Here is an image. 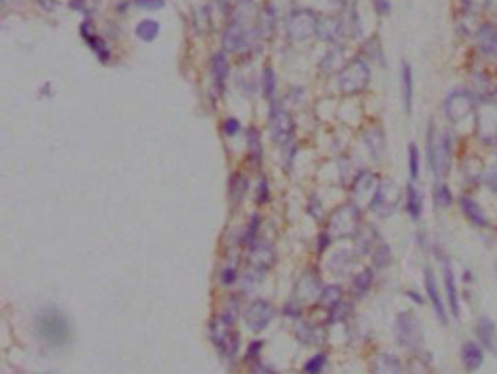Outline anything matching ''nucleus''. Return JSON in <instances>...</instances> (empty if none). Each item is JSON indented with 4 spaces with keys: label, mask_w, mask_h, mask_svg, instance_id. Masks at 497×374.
<instances>
[{
    "label": "nucleus",
    "mask_w": 497,
    "mask_h": 374,
    "mask_svg": "<svg viewBox=\"0 0 497 374\" xmlns=\"http://www.w3.org/2000/svg\"><path fill=\"white\" fill-rule=\"evenodd\" d=\"M490 54H493L496 58H497V40H496V44H494V47H493V50H491V53Z\"/></svg>",
    "instance_id": "nucleus-60"
},
{
    "label": "nucleus",
    "mask_w": 497,
    "mask_h": 374,
    "mask_svg": "<svg viewBox=\"0 0 497 374\" xmlns=\"http://www.w3.org/2000/svg\"><path fill=\"white\" fill-rule=\"evenodd\" d=\"M235 277H237V274H235V270H225L222 274V281L225 283L226 285H231L233 281H235Z\"/></svg>",
    "instance_id": "nucleus-55"
},
{
    "label": "nucleus",
    "mask_w": 497,
    "mask_h": 374,
    "mask_svg": "<svg viewBox=\"0 0 497 374\" xmlns=\"http://www.w3.org/2000/svg\"><path fill=\"white\" fill-rule=\"evenodd\" d=\"M317 34L324 41L337 43L344 35V22L337 18L322 19V21H319Z\"/></svg>",
    "instance_id": "nucleus-17"
},
{
    "label": "nucleus",
    "mask_w": 497,
    "mask_h": 374,
    "mask_svg": "<svg viewBox=\"0 0 497 374\" xmlns=\"http://www.w3.org/2000/svg\"><path fill=\"white\" fill-rule=\"evenodd\" d=\"M363 142L375 162H381L387 152V139L381 129H369L363 134Z\"/></svg>",
    "instance_id": "nucleus-16"
},
{
    "label": "nucleus",
    "mask_w": 497,
    "mask_h": 374,
    "mask_svg": "<svg viewBox=\"0 0 497 374\" xmlns=\"http://www.w3.org/2000/svg\"><path fill=\"white\" fill-rule=\"evenodd\" d=\"M374 261H375V264H377L378 267H383V265L390 264L391 255H390V251H388V246H387V245H381V246L377 248L375 255H374Z\"/></svg>",
    "instance_id": "nucleus-48"
},
{
    "label": "nucleus",
    "mask_w": 497,
    "mask_h": 374,
    "mask_svg": "<svg viewBox=\"0 0 497 374\" xmlns=\"http://www.w3.org/2000/svg\"><path fill=\"white\" fill-rule=\"evenodd\" d=\"M341 296H343V290L341 287L339 285H330L327 287V289H324V292H322L319 294V305L322 307L326 309H332L337 306L341 300Z\"/></svg>",
    "instance_id": "nucleus-33"
},
{
    "label": "nucleus",
    "mask_w": 497,
    "mask_h": 374,
    "mask_svg": "<svg viewBox=\"0 0 497 374\" xmlns=\"http://www.w3.org/2000/svg\"><path fill=\"white\" fill-rule=\"evenodd\" d=\"M134 5L146 10H159L165 6V0H134Z\"/></svg>",
    "instance_id": "nucleus-50"
},
{
    "label": "nucleus",
    "mask_w": 497,
    "mask_h": 374,
    "mask_svg": "<svg viewBox=\"0 0 497 374\" xmlns=\"http://www.w3.org/2000/svg\"><path fill=\"white\" fill-rule=\"evenodd\" d=\"M343 61V50L341 48H334L326 56L324 61H322V69L332 72L335 67H340Z\"/></svg>",
    "instance_id": "nucleus-42"
},
{
    "label": "nucleus",
    "mask_w": 497,
    "mask_h": 374,
    "mask_svg": "<svg viewBox=\"0 0 497 374\" xmlns=\"http://www.w3.org/2000/svg\"><path fill=\"white\" fill-rule=\"evenodd\" d=\"M372 281H374V274H372V271L369 268H365L362 272L357 274V276L353 280V292H355V294L359 296V297L365 296L370 289Z\"/></svg>",
    "instance_id": "nucleus-35"
},
{
    "label": "nucleus",
    "mask_w": 497,
    "mask_h": 374,
    "mask_svg": "<svg viewBox=\"0 0 497 374\" xmlns=\"http://www.w3.org/2000/svg\"><path fill=\"white\" fill-rule=\"evenodd\" d=\"M476 38H477V45L480 47L481 52L490 54L497 40V27H494L491 23L481 25L476 32Z\"/></svg>",
    "instance_id": "nucleus-24"
},
{
    "label": "nucleus",
    "mask_w": 497,
    "mask_h": 374,
    "mask_svg": "<svg viewBox=\"0 0 497 374\" xmlns=\"http://www.w3.org/2000/svg\"><path fill=\"white\" fill-rule=\"evenodd\" d=\"M484 168H483V164L481 160L478 157H469L467 159L465 162V175L469 181H476L478 178H481L484 175Z\"/></svg>",
    "instance_id": "nucleus-41"
},
{
    "label": "nucleus",
    "mask_w": 497,
    "mask_h": 374,
    "mask_svg": "<svg viewBox=\"0 0 497 374\" xmlns=\"http://www.w3.org/2000/svg\"><path fill=\"white\" fill-rule=\"evenodd\" d=\"M363 53L369 60H374L375 63L385 66V57H383V52H382L381 40L378 38V36H372V38H369L365 43Z\"/></svg>",
    "instance_id": "nucleus-34"
},
{
    "label": "nucleus",
    "mask_w": 497,
    "mask_h": 374,
    "mask_svg": "<svg viewBox=\"0 0 497 374\" xmlns=\"http://www.w3.org/2000/svg\"><path fill=\"white\" fill-rule=\"evenodd\" d=\"M238 130H240V122H238L237 120L231 118V120H228V121L225 122V131H226L229 135H233Z\"/></svg>",
    "instance_id": "nucleus-54"
},
{
    "label": "nucleus",
    "mask_w": 497,
    "mask_h": 374,
    "mask_svg": "<svg viewBox=\"0 0 497 374\" xmlns=\"http://www.w3.org/2000/svg\"><path fill=\"white\" fill-rule=\"evenodd\" d=\"M374 8L378 15H381V16L388 15V14H391V9H392L391 0H374Z\"/></svg>",
    "instance_id": "nucleus-52"
},
{
    "label": "nucleus",
    "mask_w": 497,
    "mask_h": 374,
    "mask_svg": "<svg viewBox=\"0 0 497 374\" xmlns=\"http://www.w3.org/2000/svg\"><path fill=\"white\" fill-rule=\"evenodd\" d=\"M319 19L315 12L309 9H297L289 15L286 30L293 41H306L318 32Z\"/></svg>",
    "instance_id": "nucleus-10"
},
{
    "label": "nucleus",
    "mask_w": 497,
    "mask_h": 374,
    "mask_svg": "<svg viewBox=\"0 0 497 374\" xmlns=\"http://www.w3.org/2000/svg\"><path fill=\"white\" fill-rule=\"evenodd\" d=\"M433 198H434V204H436V207L439 208H446L452 204L451 190L445 184H438L434 186Z\"/></svg>",
    "instance_id": "nucleus-37"
},
{
    "label": "nucleus",
    "mask_w": 497,
    "mask_h": 374,
    "mask_svg": "<svg viewBox=\"0 0 497 374\" xmlns=\"http://www.w3.org/2000/svg\"><path fill=\"white\" fill-rule=\"evenodd\" d=\"M81 34L85 38V41L88 43V45L94 50V52L96 53V56L101 58V60H108L109 57V52H108V47L105 44V41L101 38V36H98L95 34V31H92L91 28V23H83L81 27Z\"/></svg>",
    "instance_id": "nucleus-21"
},
{
    "label": "nucleus",
    "mask_w": 497,
    "mask_h": 374,
    "mask_svg": "<svg viewBox=\"0 0 497 374\" xmlns=\"http://www.w3.org/2000/svg\"><path fill=\"white\" fill-rule=\"evenodd\" d=\"M425 287H426V293H427V296L430 298L434 311H436L438 318L445 323L446 322V310H445L443 303H442V298H441L438 285H436V280H434V276H433V272H432L430 268H427L425 271Z\"/></svg>",
    "instance_id": "nucleus-18"
},
{
    "label": "nucleus",
    "mask_w": 497,
    "mask_h": 374,
    "mask_svg": "<svg viewBox=\"0 0 497 374\" xmlns=\"http://www.w3.org/2000/svg\"><path fill=\"white\" fill-rule=\"evenodd\" d=\"M246 188H248V181L245 177L242 175H237L232 179L231 184V198L232 203L240 204L242 201L244 195L246 194Z\"/></svg>",
    "instance_id": "nucleus-36"
},
{
    "label": "nucleus",
    "mask_w": 497,
    "mask_h": 374,
    "mask_svg": "<svg viewBox=\"0 0 497 374\" xmlns=\"http://www.w3.org/2000/svg\"><path fill=\"white\" fill-rule=\"evenodd\" d=\"M459 206H461L465 217L471 223L476 224L477 228H486L487 226L489 220L486 217V213H484V210L478 206L477 201H474L473 198L463 197L461 201H459Z\"/></svg>",
    "instance_id": "nucleus-19"
},
{
    "label": "nucleus",
    "mask_w": 497,
    "mask_h": 374,
    "mask_svg": "<svg viewBox=\"0 0 497 374\" xmlns=\"http://www.w3.org/2000/svg\"><path fill=\"white\" fill-rule=\"evenodd\" d=\"M407 211L413 220H417L423 211V198L413 184L407 186Z\"/></svg>",
    "instance_id": "nucleus-28"
},
{
    "label": "nucleus",
    "mask_w": 497,
    "mask_h": 374,
    "mask_svg": "<svg viewBox=\"0 0 497 374\" xmlns=\"http://www.w3.org/2000/svg\"><path fill=\"white\" fill-rule=\"evenodd\" d=\"M245 323L253 332L266 329L275 318V307L266 300H255L245 310Z\"/></svg>",
    "instance_id": "nucleus-13"
},
{
    "label": "nucleus",
    "mask_w": 497,
    "mask_h": 374,
    "mask_svg": "<svg viewBox=\"0 0 497 374\" xmlns=\"http://www.w3.org/2000/svg\"><path fill=\"white\" fill-rule=\"evenodd\" d=\"M355 265V258L350 252H339L331 258L330 268L335 276H346Z\"/></svg>",
    "instance_id": "nucleus-30"
},
{
    "label": "nucleus",
    "mask_w": 497,
    "mask_h": 374,
    "mask_svg": "<svg viewBox=\"0 0 497 374\" xmlns=\"http://www.w3.org/2000/svg\"><path fill=\"white\" fill-rule=\"evenodd\" d=\"M35 329L40 338L52 346H65L72 338L67 319L60 310L47 307L35 319Z\"/></svg>",
    "instance_id": "nucleus-2"
},
{
    "label": "nucleus",
    "mask_w": 497,
    "mask_h": 374,
    "mask_svg": "<svg viewBox=\"0 0 497 374\" xmlns=\"http://www.w3.org/2000/svg\"><path fill=\"white\" fill-rule=\"evenodd\" d=\"M258 224H260V220L257 216H254L250 221V224H248V229L244 234V242L246 245L253 246L255 243V238H257V233H258Z\"/></svg>",
    "instance_id": "nucleus-47"
},
{
    "label": "nucleus",
    "mask_w": 497,
    "mask_h": 374,
    "mask_svg": "<svg viewBox=\"0 0 497 374\" xmlns=\"http://www.w3.org/2000/svg\"><path fill=\"white\" fill-rule=\"evenodd\" d=\"M463 361L468 370H477L483 364L484 354L476 342H465L463 346Z\"/></svg>",
    "instance_id": "nucleus-26"
},
{
    "label": "nucleus",
    "mask_w": 497,
    "mask_h": 374,
    "mask_svg": "<svg viewBox=\"0 0 497 374\" xmlns=\"http://www.w3.org/2000/svg\"><path fill=\"white\" fill-rule=\"evenodd\" d=\"M246 143L248 151H250L251 157L258 162L261 159V142H260V133L255 129H250L246 134Z\"/></svg>",
    "instance_id": "nucleus-40"
},
{
    "label": "nucleus",
    "mask_w": 497,
    "mask_h": 374,
    "mask_svg": "<svg viewBox=\"0 0 497 374\" xmlns=\"http://www.w3.org/2000/svg\"><path fill=\"white\" fill-rule=\"evenodd\" d=\"M263 88L267 96H271L276 91V74L271 69H266L263 74Z\"/></svg>",
    "instance_id": "nucleus-45"
},
{
    "label": "nucleus",
    "mask_w": 497,
    "mask_h": 374,
    "mask_svg": "<svg viewBox=\"0 0 497 374\" xmlns=\"http://www.w3.org/2000/svg\"><path fill=\"white\" fill-rule=\"evenodd\" d=\"M476 135L486 144H497V101L477 102L476 107Z\"/></svg>",
    "instance_id": "nucleus-8"
},
{
    "label": "nucleus",
    "mask_w": 497,
    "mask_h": 374,
    "mask_svg": "<svg viewBox=\"0 0 497 374\" xmlns=\"http://www.w3.org/2000/svg\"><path fill=\"white\" fill-rule=\"evenodd\" d=\"M297 297L302 298V300H313L315 296L319 293V280L317 278L315 274L308 272L302 277V280L297 284L296 289Z\"/></svg>",
    "instance_id": "nucleus-23"
},
{
    "label": "nucleus",
    "mask_w": 497,
    "mask_h": 374,
    "mask_svg": "<svg viewBox=\"0 0 497 374\" xmlns=\"http://www.w3.org/2000/svg\"><path fill=\"white\" fill-rule=\"evenodd\" d=\"M490 0H461V5L468 15H477L483 9H487Z\"/></svg>",
    "instance_id": "nucleus-44"
},
{
    "label": "nucleus",
    "mask_w": 497,
    "mask_h": 374,
    "mask_svg": "<svg viewBox=\"0 0 497 374\" xmlns=\"http://www.w3.org/2000/svg\"><path fill=\"white\" fill-rule=\"evenodd\" d=\"M477 335L480 341L486 345L489 350H494L496 344V327L489 318H481L477 323Z\"/></svg>",
    "instance_id": "nucleus-29"
},
{
    "label": "nucleus",
    "mask_w": 497,
    "mask_h": 374,
    "mask_svg": "<svg viewBox=\"0 0 497 374\" xmlns=\"http://www.w3.org/2000/svg\"><path fill=\"white\" fill-rule=\"evenodd\" d=\"M413 96H414V82H413V69L408 61L401 63V98L405 114L410 116L413 109Z\"/></svg>",
    "instance_id": "nucleus-15"
},
{
    "label": "nucleus",
    "mask_w": 497,
    "mask_h": 374,
    "mask_svg": "<svg viewBox=\"0 0 497 374\" xmlns=\"http://www.w3.org/2000/svg\"><path fill=\"white\" fill-rule=\"evenodd\" d=\"M484 182H486L491 192L497 194V165H493L486 173H484Z\"/></svg>",
    "instance_id": "nucleus-49"
},
{
    "label": "nucleus",
    "mask_w": 497,
    "mask_h": 374,
    "mask_svg": "<svg viewBox=\"0 0 497 374\" xmlns=\"http://www.w3.org/2000/svg\"><path fill=\"white\" fill-rule=\"evenodd\" d=\"M350 311H352V305H349V303H341V302H340L337 306L331 309V316H330V319H331V322L343 320V319H346L347 316L350 315Z\"/></svg>",
    "instance_id": "nucleus-46"
},
{
    "label": "nucleus",
    "mask_w": 497,
    "mask_h": 374,
    "mask_svg": "<svg viewBox=\"0 0 497 374\" xmlns=\"http://www.w3.org/2000/svg\"><path fill=\"white\" fill-rule=\"evenodd\" d=\"M210 338L223 357L232 358L237 355L240 348V336L235 329L231 316L220 315L212 320L210 325Z\"/></svg>",
    "instance_id": "nucleus-5"
},
{
    "label": "nucleus",
    "mask_w": 497,
    "mask_h": 374,
    "mask_svg": "<svg viewBox=\"0 0 497 374\" xmlns=\"http://www.w3.org/2000/svg\"><path fill=\"white\" fill-rule=\"evenodd\" d=\"M253 374H276L275 370H271L263 364H257L254 368H253Z\"/></svg>",
    "instance_id": "nucleus-57"
},
{
    "label": "nucleus",
    "mask_w": 497,
    "mask_h": 374,
    "mask_svg": "<svg viewBox=\"0 0 497 374\" xmlns=\"http://www.w3.org/2000/svg\"><path fill=\"white\" fill-rule=\"evenodd\" d=\"M374 374H403L400 360L391 354H379L374 361Z\"/></svg>",
    "instance_id": "nucleus-22"
},
{
    "label": "nucleus",
    "mask_w": 497,
    "mask_h": 374,
    "mask_svg": "<svg viewBox=\"0 0 497 374\" xmlns=\"http://www.w3.org/2000/svg\"><path fill=\"white\" fill-rule=\"evenodd\" d=\"M487 9H489V12H490L491 15L497 16V0H490Z\"/></svg>",
    "instance_id": "nucleus-59"
},
{
    "label": "nucleus",
    "mask_w": 497,
    "mask_h": 374,
    "mask_svg": "<svg viewBox=\"0 0 497 374\" xmlns=\"http://www.w3.org/2000/svg\"><path fill=\"white\" fill-rule=\"evenodd\" d=\"M378 178L374 175L372 172L363 170L360 172L359 175L355 179V185H353V194L356 198H363L368 194H370L374 197L377 188H378Z\"/></svg>",
    "instance_id": "nucleus-20"
},
{
    "label": "nucleus",
    "mask_w": 497,
    "mask_h": 374,
    "mask_svg": "<svg viewBox=\"0 0 497 374\" xmlns=\"http://www.w3.org/2000/svg\"><path fill=\"white\" fill-rule=\"evenodd\" d=\"M401 188L391 179H383L378 184V188L370 199V210L378 217H390L395 213L401 203Z\"/></svg>",
    "instance_id": "nucleus-7"
},
{
    "label": "nucleus",
    "mask_w": 497,
    "mask_h": 374,
    "mask_svg": "<svg viewBox=\"0 0 497 374\" xmlns=\"http://www.w3.org/2000/svg\"><path fill=\"white\" fill-rule=\"evenodd\" d=\"M270 126L273 139L280 146L290 144L293 139V120L282 107L273 104L270 109Z\"/></svg>",
    "instance_id": "nucleus-12"
},
{
    "label": "nucleus",
    "mask_w": 497,
    "mask_h": 374,
    "mask_svg": "<svg viewBox=\"0 0 497 374\" xmlns=\"http://www.w3.org/2000/svg\"><path fill=\"white\" fill-rule=\"evenodd\" d=\"M275 263V249L267 242H260L253 246L250 264L255 271H266Z\"/></svg>",
    "instance_id": "nucleus-14"
},
{
    "label": "nucleus",
    "mask_w": 497,
    "mask_h": 374,
    "mask_svg": "<svg viewBox=\"0 0 497 374\" xmlns=\"http://www.w3.org/2000/svg\"><path fill=\"white\" fill-rule=\"evenodd\" d=\"M427 156L432 170L436 177H446L451 170V137L448 133H441L433 122L427 129Z\"/></svg>",
    "instance_id": "nucleus-3"
},
{
    "label": "nucleus",
    "mask_w": 497,
    "mask_h": 374,
    "mask_svg": "<svg viewBox=\"0 0 497 374\" xmlns=\"http://www.w3.org/2000/svg\"><path fill=\"white\" fill-rule=\"evenodd\" d=\"M378 239V233L377 230L372 226H365L363 229H360L356 234V242H357V249L362 254H368L374 243Z\"/></svg>",
    "instance_id": "nucleus-31"
},
{
    "label": "nucleus",
    "mask_w": 497,
    "mask_h": 374,
    "mask_svg": "<svg viewBox=\"0 0 497 374\" xmlns=\"http://www.w3.org/2000/svg\"><path fill=\"white\" fill-rule=\"evenodd\" d=\"M253 15V0H241L237 9H235V16L228 25V28L223 34V47L228 52L237 53L251 44L253 40H258L257 34V22L255 27H245V23Z\"/></svg>",
    "instance_id": "nucleus-1"
},
{
    "label": "nucleus",
    "mask_w": 497,
    "mask_h": 374,
    "mask_svg": "<svg viewBox=\"0 0 497 374\" xmlns=\"http://www.w3.org/2000/svg\"><path fill=\"white\" fill-rule=\"evenodd\" d=\"M229 73V63L223 53H218L213 56L212 58V74L215 83L218 85V88L222 89L223 85H225V80L228 78Z\"/></svg>",
    "instance_id": "nucleus-27"
},
{
    "label": "nucleus",
    "mask_w": 497,
    "mask_h": 374,
    "mask_svg": "<svg viewBox=\"0 0 497 374\" xmlns=\"http://www.w3.org/2000/svg\"><path fill=\"white\" fill-rule=\"evenodd\" d=\"M443 277H445V287H446V294H448L450 306H451V309H452L454 316L458 318V315H459L458 292H456L455 277H454V272H452V270H451L450 263H445V267H443Z\"/></svg>",
    "instance_id": "nucleus-25"
},
{
    "label": "nucleus",
    "mask_w": 497,
    "mask_h": 374,
    "mask_svg": "<svg viewBox=\"0 0 497 374\" xmlns=\"http://www.w3.org/2000/svg\"><path fill=\"white\" fill-rule=\"evenodd\" d=\"M297 335H299L301 341H304L306 344H319L322 340H324V333H322V329L315 328V327H309V325H304L299 331H297Z\"/></svg>",
    "instance_id": "nucleus-38"
},
{
    "label": "nucleus",
    "mask_w": 497,
    "mask_h": 374,
    "mask_svg": "<svg viewBox=\"0 0 497 374\" xmlns=\"http://www.w3.org/2000/svg\"><path fill=\"white\" fill-rule=\"evenodd\" d=\"M261 350V341H255L250 348H248V357L255 358Z\"/></svg>",
    "instance_id": "nucleus-56"
},
{
    "label": "nucleus",
    "mask_w": 497,
    "mask_h": 374,
    "mask_svg": "<svg viewBox=\"0 0 497 374\" xmlns=\"http://www.w3.org/2000/svg\"><path fill=\"white\" fill-rule=\"evenodd\" d=\"M260 201H264V199L267 198V195H268V188H267V185H266V181H263V182H261V185H260Z\"/></svg>",
    "instance_id": "nucleus-58"
},
{
    "label": "nucleus",
    "mask_w": 497,
    "mask_h": 374,
    "mask_svg": "<svg viewBox=\"0 0 497 374\" xmlns=\"http://www.w3.org/2000/svg\"><path fill=\"white\" fill-rule=\"evenodd\" d=\"M159 30H160V27L156 21L145 19L140 23H138V27H136V35H138L140 40H143L146 43H151L159 35Z\"/></svg>",
    "instance_id": "nucleus-32"
},
{
    "label": "nucleus",
    "mask_w": 497,
    "mask_h": 374,
    "mask_svg": "<svg viewBox=\"0 0 497 374\" xmlns=\"http://www.w3.org/2000/svg\"><path fill=\"white\" fill-rule=\"evenodd\" d=\"M69 6L78 12H83V14H89V12L94 10L89 0H69Z\"/></svg>",
    "instance_id": "nucleus-51"
},
{
    "label": "nucleus",
    "mask_w": 497,
    "mask_h": 374,
    "mask_svg": "<svg viewBox=\"0 0 497 374\" xmlns=\"http://www.w3.org/2000/svg\"><path fill=\"white\" fill-rule=\"evenodd\" d=\"M477 102L473 96V94L468 91H454L446 98L443 109L445 116L452 124L461 122L465 120L471 112L476 111Z\"/></svg>",
    "instance_id": "nucleus-11"
},
{
    "label": "nucleus",
    "mask_w": 497,
    "mask_h": 374,
    "mask_svg": "<svg viewBox=\"0 0 497 374\" xmlns=\"http://www.w3.org/2000/svg\"><path fill=\"white\" fill-rule=\"evenodd\" d=\"M45 12H53L59 3V0H35Z\"/></svg>",
    "instance_id": "nucleus-53"
},
{
    "label": "nucleus",
    "mask_w": 497,
    "mask_h": 374,
    "mask_svg": "<svg viewBox=\"0 0 497 374\" xmlns=\"http://www.w3.org/2000/svg\"><path fill=\"white\" fill-rule=\"evenodd\" d=\"M395 338L399 344L410 350H417L423 345L425 336L419 319L412 311H404L395 320Z\"/></svg>",
    "instance_id": "nucleus-9"
},
{
    "label": "nucleus",
    "mask_w": 497,
    "mask_h": 374,
    "mask_svg": "<svg viewBox=\"0 0 497 374\" xmlns=\"http://www.w3.org/2000/svg\"><path fill=\"white\" fill-rule=\"evenodd\" d=\"M360 211L355 204H344L334 211L330 224L328 236L334 239L353 238L360 230Z\"/></svg>",
    "instance_id": "nucleus-6"
},
{
    "label": "nucleus",
    "mask_w": 497,
    "mask_h": 374,
    "mask_svg": "<svg viewBox=\"0 0 497 374\" xmlns=\"http://www.w3.org/2000/svg\"><path fill=\"white\" fill-rule=\"evenodd\" d=\"M326 361H327L326 354H317L305 364L304 373L305 374H319V371L326 366Z\"/></svg>",
    "instance_id": "nucleus-43"
},
{
    "label": "nucleus",
    "mask_w": 497,
    "mask_h": 374,
    "mask_svg": "<svg viewBox=\"0 0 497 374\" xmlns=\"http://www.w3.org/2000/svg\"><path fill=\"white\" fill-rule=\"evenodd\" d=\"M408 169H410V177H412L413 181H416L420 173V153L416 143H412L408 146Z\"/></svg>",
    "instance_id": "nucleus-39"
},
{
    "label": "nucleus",
    "mask_w": 497,
    "mask_h": 374,
    "mask_svg": "<svg viewBox=\"0 0 497 374\" xmlns=\"http://www.w3.org/2000/svg\"><path fill=\"white\" fill-rule=\"evenodd\" d=\"M370 82V69L362 57H356L341 67L339 73V88L341 94L352 96L363 92Z\"/></svg>",
    "instance_id": "nucleus-4"
}]
</instances>
